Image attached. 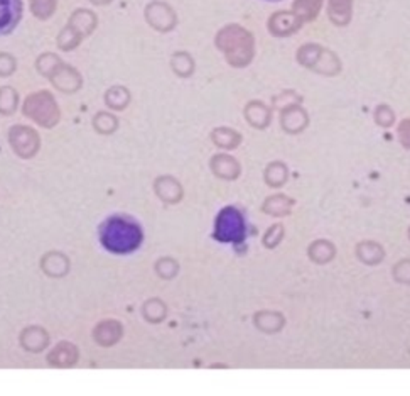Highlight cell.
Returning a JSON list of instances; mask_svg holds the SVG:
<instances>
[{
	"label": "cell",
	"instance_id": "cell-31",
	"mask_svg": "<svg viewBox=\"0 0 410 396\" xmlns=\"http://www.w3.org/2000/svg\"><path fill=\"white\" fill-rule=\"evenodd\" d=\"M402 141L405 146L410 148V121H405V124L402 126Z\"/></svg>",
	"mask_w": 410,
	"mask_h": 396
},
{
	"label": "cell",
	"instance_id": "cell-6",
	"mask_svg": "<svg viewBox=\"0 0 410 396\" xmlns=\"http://www.w3.org/2000/svg\"><path fill=\"white\" fill-rule=\"evenodd\" d=\"M144 17L147 24L159 33H169L178 24L176 11L164 0H152L144 9Z\"/></svg>",
	"mask_w": 410,
	"mask_h": 396
},
{
	"label": "cell",
	"instance_id": "cell-18",
	"mask_svg": "<svg viewBox=\"0 0 410 396\" xmlns=\"http://www.w3.org/2000/svg\"><path fill=\"white\" fill-rule=\"evenodd\" d=\"M353 12V0H329L328 14L334 24L343 26L348 24L351 19Z\"/></svg>",
	"mask_w": 410,
	"mask_h": 396
},
{
	"label": "cell",
	"instance_id": "cell-16",
	"mask_svg": "<svg viewBox=\"0 0 410 396\" xmlns=\"http://www.w3.org/2000/svg\"><path fill=\"white\" fill-rule=\"evenodd\" d=\"M211 170H213L215 175L224 180L237 178L238 173H240V166H238L237 160H233L232 156H227V154H216V156H213Z\"/></svg>",
	"mask_w": 410,
	"mask_h": 396
},
{
	"label": "cell",
	"instance_id": "cell-4",
	"mask_svg": "<svg viewBox=\"0 0 410 396\" xmlns=\"http://www.w3.org/2000/svg\"><path fill=\"white\" fill-rule=\"evenodd\" d=\"M213 237L222 244L240 246L246 239V222L237 207H224L216 215Z\"/></svg>",
	"mask_w": 410,
	"mask_h": 396
},
{
	"label": "cell",
	"instance_id": "cell-32",
	"mask_svg": "<svg viewBox=\"0 0 410 396\" xmlns=\"http://www.w3.org/2000/svg\"><path fill=\"white\" fill-rule=\"evenodd\" d=\"M88 2L93 4V6H96V7H103V6H110L113 0H88Z\"/></svg>",
	"mask_w": 410,
	"mask_h": 396
},
{
	"label": "cell",
	"instance_id": "cell-13",
	"mask_svg": "<svg viewBox=\"0 0 410 396\" xmlns=\"http://www.w3.org/2000/svg\"><path fill=\"white\" fill-rule=\"evenodd\" d=\"M50 344V336L41 327H28L21 334V346L29 352H41Z\"/></svg>",
	"mask_w": 410,
	"mask_h": 396
},
{
	"label": "cell",
	"instance_id": "cell-21",
	"mask_svg": "<svg viewBox=\"0 0 410 396\" xmlns=\"http://www.w3.org/2000/svg\"><path fill=\"white\" fill-rule=\"evenodd\" d=\"M245 117L254 127L262 129V127H266L268 124V121H271V112H268V109L263 104L252 102L246 105Z\"/></svg>",
	"mask_w": 410,
	"mask_h": 396
},
{
	"label": "cell",
	"instance_id": "cell-23",
	"mask_svg": "<svg viewBox=\"0 0 410 396\" xmlns=\"http://www.w3.org/2000/svg\"><path fill=\"white\" fill-rule=\"evenodd\" d=\"M211 139L218 148L223 149H233L240 144L241 136L233 129H227V127H218L211 132Z\"/></svg>",
	"mask_w": 410,
	"mask_h": 396
},
{
	"label": "cell",
	"instance_id": "cell-22",
	"mask_svg": "<svg viewBox=\"0 0 410 396\" xmlns=\"http://www.w3.org/2000/svg\"><path fill=\"white\" fill-rule=\"evenodd\" d=\"M19 107V94L12 87H0V116H14Z\"/></svg>",
	"mask_w": 410,
	"mask_h": 396
},
{
	"label": "cell",
	"instance_id": "cell-26",
	"mask_svg": "<svg viewBox=\"0 0 410 396\" xmlns=\"http://www.w3.org/2000/svg\"><path fill=\"white\" fill-rule=\"evenodd\" d=\"M58 0H29V11L36 19L47 21L55 16Z\"/></svg>",
	"mask_w": 410,
	"mask_h": 396
},
{
	"label": "cell",
	"instance_id": "cell-2",
	"mask_svg": "<svg viewBox=\"0 0 410 396\" xmlns=\"http://www.w3.org/2000/svg\"><path fill=\"white\" fill-rule=\"evenodd\" d=\"M216 46L223 51L224 58L235 68H244L254 58L252 34L238 24L224 26L216 34Z\"/></svg>",
	"mask_w": 410,
	"mask_h": 396
},
{
	"label": "cell",
	"instance_id": "cell-3",
	"mask_svg": "<svg viewBox=\"0 0 410 396\" xmlns=\"http://www.w3.org/2000/svg\"><path fill=\"white\" fill-rule=\"evenodd\" d=\"M22 114L44 129H52L61 121L59 105L51 92L47 90L33 92L25 97L24 104H22Z\"/></svg>",
	"mask_w": 410,
	"mask_h": 396
},
{
	"label": "cell",
	"instance_id": "cell-1",
	"mask_svg": "<svg viewBox=\"0 0 410 396\" xmlns=\"http://www.w3.org/2000/svg\"><path fill=\"white\" fill-rule=\"evenodd\" d=\"M101 248L117 256L135 253L142 246V227L129 215H110L98 227Z\"/></svg>",
	"mask_w": 410,
	"mask_h": 396
},
{
	"label": "cell",
	"instance_id": "cell-30",
	"mask_svg": "<svg viewBox=\"0 0 410 396\" xmlns=\"http://www.w3.org/2000/svg\"><path fill=\"white\" fill-rule=\"evenodd\" d=\"M392 119H394V116H392V112L389 110V107H380V109H378L377 121L380 122V124L390 126L392 124Z\"/></svg>",
	"mask_w": 410,
	"mask_h": 396
},
{
	"label": "cell",
	"instance_id": "cell-10",
	"mask_svg": "<svg viewBox=\"0 0 410 396\" xmlns=\"http://www.w3.org/2000/svg\"><path fill=\"white\" fill-rule=\"evenodd\" d=\"M302 22L295 17L292 12H275L271 19H268V29L275 36H287L299 29Z\"/></svg>",
	"mask_w": 410,
	"mask_h": 396
},
{
	"label": "cell",
	"instance_id": "cell-24",
	"mask_svg": "<svg viewBox=\"0 0 410 396\" xmlns=\"http://www.w3.org/2000/svg\"><path fill=\"white\" fill-rule=\"evenodd\" d=\"M83 38L81 34H78L76 31H74L73 28H69L68 24L64 26L63 29L59 31V34H58V38H56V44H58V48L61 51H74L76 48L81 44L83 41Z\"/></svg>",
	"mask_w": 410,
	"mask_h": 396
},
{
	"label": "cell",
	"instance_id": "cell-5",
	"mask_svg": "<svg viewBox=\"0 0 410 396\" xmlns=\"http://www.w3.org/2000/svg\"><path fill=\"white\" fill-rule=\"evenodd\" d=\"M7 139L12 151L22 158V160H30L41 149V138H39L38 131L33 129L30 126H12L7 132Z\"/></svg>",
	"mask_w": 410,
	"mask_h": 396
},
{
	"label": "cell",
	"instance_id": "cell-19",
	"mask_svg": "<svg viewBox=\"0 0 410 396\" xmlns=\"http://www.w3.org/2000/svg\"><path fill=\"white\" fill-rule=\"evenodd\" d=\"M93 129L101 136H112L115 134L118 129V119L115 114L108 112V110H100V112L95 114L93 121Z\"/></svg>",
	"mask_w": 410,
	"mask_h": 396
},
{
	"label": "cell",
	"instance_id": "cell-15",
	"mask_svg": "<svg viewBox=\"0 0 410 396\" xmlns=\"http://www.w3.org/2000/svg\"><path fill=\"white\" fill-rule=\"evenodd\" d=\"M154 190H156L159 198H162L164 202H169V204L178 202L181 198V193H183L181 185L176 182L173 176H159L156 183H154Z\"/></svg>",
	"mask_w": 410,
	"mask_h": 396
},
{
	"label": "cell",
	"instance_id": "cell-33",
	"mask_svg": "<svg viewBox=\"0 0 410 396\" xmlns=\"http://www.w3.org/2000/svg\"><path fill=\"white\" fill-rule=\"evenodd\" d=\"M267 2H279V0H267Z\"/></svg>",
	"mask_w": 410,
	"mask_h": 396
},
{
	"label": "cell",
	"instance_id": "cell-12",
	"mask_svg": "<svg viewBox=\"0 0 410 396\" xmlns=\"http://www.w3.org/2000/svg\"><path fill=\"white\" fill-rule=\"evenodd\" d=\"M78 361V349L69 342H61L47 356V363L56 368H72Z\"/></svg>",
	"mask_w": 410,
	"mask_h": 396
},
{
	"label": "cell",
	"instance_id": "cell-28",
	"mask_svg": "<svg viewBox=\"0 0 410 396\" xmlns=\"http://www.w3.org/2000/svg\"><path fill=\"white\" fill-rule=\"evenodd\" d=\"M17 60L11 53H0V78H8L16 73Z\"/></svg>",
	"mask_w": 410,
	"mask_h": 396
},
{
	"label": "cell",
	"instance_id": "cell-9",
	"mask_svg": "<svg viewBox=\"0 0 410 396\" xmlns=\"http://www.w3.org/2000/svg\"><path fill=\"white\" fill-rule=\"evenodd\" d=\"M68 26L76 31L78 34H81L83 38H88L98 28V16H96L91 9H74L68 19Z\"/></svg>",
	"mask_w": 410,
	"mask_h": 396
},
{
	"label": "cell",
	"instance_id": "cell-25",
	"mask_svg": "<svg viewBox=\"0 0 410 396\" xmlns=\"http://www.w3.org/2000/svg\"><path fill=\"white\" fill-rule=\"evenodd\" d=\"M171 66H173L176 75H179V77H183V78H188V77H191L193 72H195V60L191 58L189 53L178 51V53H174L173 58H171Z\"/></svg>",
	"mask_w": 410,
	"mask_h": 396
},
{
	"label": "cell",
	"instance_id": "cell-20",
	"mask_svg": "<svg viewBox=\"0 0 410 396\" xmlns=\"http://www.w3.org/2000/svg\"><path fill=\"white\" fill-rule=\"evenodd\" d=\"M321 6H323V0H295L292 14L301 22L312 21L319 14Z\"/></svg>",
	"mask_w": 410,
	"mask_h": 396
},
{
	"label": "cell",
	"instance_id": "cell-17",
	"mask_svg": "<svg viewBox=\"0 0 410 396\" xmlns=\"http://www.w3.org/2000/svg\"><path fill=\"white\" fill-rule=\"evenodd\" d=\"M130 90L123 85H113L105 92V104L108 109L115 110V112H122L130 105Z\"/></svg>",
	"mask_w": 410,
	"mask_h": 396
},
{
	"label": "cell",
	"instance_id": "cell-29",
	"mask_svg": "<svg viewBox=\"0 0 410 396\" xmlns=\"http://www.w3.org/2000/svg\"><path fill=\"white\" fill-rule=\"evenodd\" d=\"M282 171H284V166H282V165L268 166V170H267V180H268V182H271V183L282 182Z\"/></svg>",
	"mask_w": 410,
	"mask_h": 396
},
{
	"label": "cell",
	"instance_id": "cell-14",
	"mask_svg": "<svg viewBox=\"0 0 410 396\" xmlns=\"http://www.w3.org/2000/svg\"><path fill=\"white\" fill-rule=\"evenodd\" d=\"M42 271L52 278H61L68 275L69 271V259L61 253H47L41 261Z\"/></svg>",
	"mask_w": 410,
	"mask_h": 396
},
{
	"label": "cell",
	"instance_id": "cell-7",
	"mask_svg": "<svg viewBox=\"0 0 410 396\" xmlns=\"http://www.w3.org/2000/svg\"><path fill=\"white\" fill-rule=\"evenodd\" d=\"M47 80L51 82V85L55 87L56 90L66 95L76 94L79 88L83 87L81 73H79L74 66L64 63V61L59 65V68L47 78Z\"/></svg>",
	"mask_w": 410,
	"mask_h": 396
},
{
	"label": "cell",
	"instance_id": "cell-27",
	"mask_svg": "<svg viewBox=\"0 0 410 396\" xmlns=\"http://www.w3.org/2000/svg\"><path fill=\"white\" fill-rule=\"evenodd\" d=\"M61 63H63V60L58 55H55V53H42L36 60V70L41 77L50 78L59 68Z\"/></svg>",
	"mask_w": 410,
	"mask_h": 396
},
{
	"label": "cell",
	"instance_id": "cell-11",
	"mask_svg": "<svg viewBox=\"0 0 410 396\" xmlns=\"http://www.w3.org/2000/svg\"><path fill=\"white\" fill-rule=\"evenodd\" d=\"M93 339L96 344L103 347L117 344L122 339V324L117 320H103L95 327Z\"/></svg>",
	"mask_w": 410,
	"mask_h": 396
},
{
	"label": "cell",
	"instance_id": "cell-8",
	"mask_svg": "<svg viewBox=\"0 0 410 396\" xmlns=\"http://www.w3.org/2000/svg\"><path fill=\"white\" fill-rule=\"evenodd\" d=\"M24 14L22 0H0V36L14 33Z\"/></svg>",
	"mask_w": 410,
	"mask_h": 396
}]
</instances>
